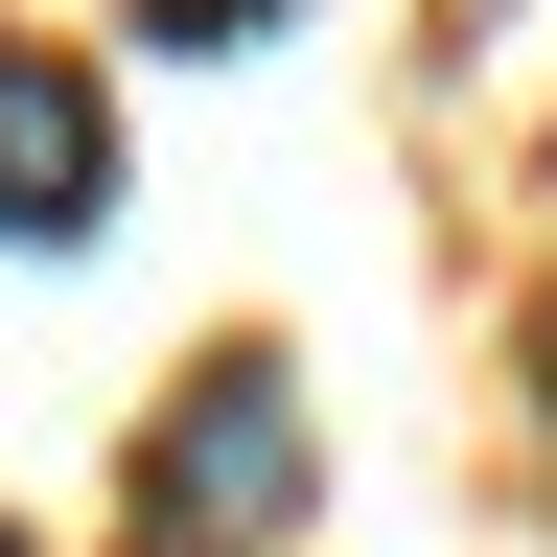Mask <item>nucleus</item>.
I'll return each instance as SVG.
<instances>
[{"instance_id":"nucleus-4","label":"nucleus","mask_w":557,"mask_h":557,"mask_svg":"<svg viewBox=\"0 0 557 557\" xmlns=\"http://www.w3.org/2000/svg\"><path fill=\"white\" fill-rule=\"evenodd\" d=\"M0 557H24V534H0Z\"/></svg>"},{"instance_id":"nucleus-1","label":"nucleus","mask_w":557,"mask_h":557,"mask_svg":"<svg viewBox=\"0 0 557 557\" xmlns=\"http://www.w3.org/2000/svg\"><path fill=\"white\" fill-rule=\"evenodd\" d=\"M139 511L186 557H278L302 534V372H278V348H209L186 418H163V465H139Z\"/></svg>"},{"instance_id":"nucleus-5","label":"nucleus","mask_w":557,"mask_h":557,"mask_svg":"<svg viewBox=\"0 0 557 557\" xmlns=\"http://www.w3.org/2000/svg\"><path fill=\"white\" fill-rule=\"evenodd\" d=\"M534 348H557V325H534Z\"/></svg>"},{"instance_id":"nucleus-3","label":"nucleus","mask_w":557,"mask_h":557,"mask_svg":"<svg viewBox=\"0 0 557 557\" xmlns=\"http://www.w3.org/2000/svg\"><path fill=\"white\" fill-rule=\"evenodd\" d=\"M116 24H139V47H256L278 0H116Z\"/></svg>"},{"instance_id":"nucleus-2","label":"nucleus","mask_w":557,"mask_h":557,"mask_svg":"<svg viewBox=\"0 0 557 557\" xmlns=\"http://www.w3.org/2000/svg\"><path fill=\"white\" fill-rule=\"evenodd\" d=\"M94 209H116V116H94V70H70V47H0V233L70 256Z\"/></svg>"}]
</instances>
